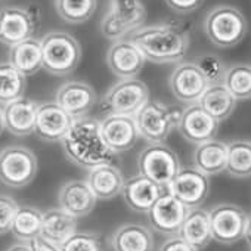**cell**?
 I'll use <instances>...</instances> for the list:
<instances>
[{
    "label": "cell",
    "mask_w": 251,
    "mask_h": 251,
    "mask_svg": "<svg viewBox=\"0 0 251 251\" xmlns=\"http://www.w3.org/2000/svg\"><path fill=\"white\" fill-rule=\"evenodd\" d=\"M18 204L8 195H0V235L11 232L15 214L18 211Z\"/></svg>",
    "instance_id": "37"
},
{
    "label": "cell",
    "mask_w": 251,
    "mask_h": 251,
    "mask_svg": "<svg viewBox=\"0 0 251 251\" xmlns=\"http://www.w3.org/2000/svg\"><path fill=\"white\" fill-rule=\"evenodd\" d=\"M39 170L37 157L23 145H11L0 151V182L9 188L30 185Z\"/></svg>",
    "instance_id": "7"
},
{
    "label": "cell",
    "mask_w": 251,
    "mask_h": 251,
    "mask_svg": "<svg viewBox=\"0 0 251 251\" xmlns=\"http://www.w3.org/2000/svg\"><path fill=\"white\" fill-rule=\"evenodd\" d=\"M98 96L95 89L84 81H67L56 92V103L73 118L87 115L96 105Z\"/></svg>",
    "instance_id": "18"
},
{
    "label": "cell",
    "mask_w": 251,
    "mask_h": 251,
    "mask_svg": "<svg viewBox=\"0 0 251 251\" xmlns=\"http://www.w3.org/2000/svg\"><path fill=\"white\" fill-rule=\"evenodd\" d=\"M27 77L9 62H0V105H8L24 96Z\"/></svg>",
    "instance_id": "31"
},
{
    "label": "cell",
    "mask_w": 251,
    "mask_h": 251,
    "mask_svg": "<svg viewBox=\"0 0 251 251\" xmlns=\"http://www.w3.org/2000/svg\"><path fill=\"white\" fill-rule=\"evenodd\" d=\"M176 129L188 142L200 145L216 138L219 132V121L197 102L182 109Z\"/></svg>",
    "instance_id": "14"
},
{
    "label": "cell",
    "mask_w": 251,
    "mask_h": 251,
    "mask_svg": "<svg viewBox=\"0 0 251 251\" xmlns=\"http://www.w3.org/2000/svg\"><path fill=\"white\" fill-rule=\"evenodd\" d=\"M244 238H245L247 244H248L250 248H251V214L248 216V222H247V227H245V235H244Z\"/></svg>",
    "instance_id": "42"
},
{
    "label": "cell",
    "mask_w": 251,
    "mask_h": 251,
    "mask_svg": "<svg viewBox=\"0 0 251 251\" xmlns=\"http://www.w3.org/2000/svg\"><path fill=\"white\" fill-rule=\"evenodd\" d=\"M248 30L244 14L229 5H220L208 11L204 20V31L217 48H233L242 42Z\"/></svg>",
    "instance_id": "4"
},
{
    "label": "cell",
    "mask_w": 251,
    "mask_h": 251,
    "mask_svg": "<svg viewBox=\"0 0 251 251\" xmlns=\"http://www.w3.org/2000/svg\"><path fill=\"white\" fill-rule=\"evenodd\" d=\"M86 183L93 192L96 200H112L121 194L124 185V176L121 170L111 164H102L89 170Z\"/></svg>",
    "instance_id": "23"
},
{
    "label": "cell",
    "mask_w": 251,
    "mask_h": 251,
    "mask_svg": "<svg viewBox=\"0 0 251 251\" xmlns=\"http://www.w3.org/2000/svg\"><path fill=\"white\" fill-rule=\"evenodd\" d=\"M182 109L160 100H148L133 117L139 136L150 144H163L177 127Z\"/></svg>",
    "instance_id": "5"
},
{
    "label": "cell",
    "mask_w": 251,
    "mask_h": 251,
    "mask_svg": "<svg viewBox=\"0 0 251 251\" xmlns=\"http://www.w3.org/2000/svg\"><path fill=\"white\" fill-rule=\"evenodd\" d=\"M188 211V207H185L169 191H166L147 214L150 225L154 230L161 235L173 236L179 235V230L185 222Z\"/></svg>",
    "instance_id": "15"
},
{
    "label": "cell",
    "mask_w": 251,
    "mask_h": 251,
    "mask_svg": "<svg viewBox=\"0 0 251 251\" xmlns=\"http://www.w3.org/2000/svg\"><path fill=\"white\" fill-rule=\"evenodd\" d=\"M9 64L21 74L33 75L42 70V45L40 40L31 37L9 49Z\"/></svg>",
    "instance_id": "28"
},
{
    "label": "cell",
    "mask_w": 251,
    "mask_h": 251,
    "mask_svg": "<svg viewBox=\"0 0 251 251\" xmlns=\"http://www.w3.org/2000/svg\"><path fill=\"white\" fill-rule=\"evenodd\" d=\"M37 28V14L30 8L5 6L0 9V43L9 48L31 39Z\"/></svg>",
    "instance_id": "11"
},
{
    "label": "cell",
    "mask_w": 251,
    "mask_h": 251,
    "mask_svg": "<svg viewBox=\"0 0 251 251\" xmlns=\"http://www.w3.org/2000/svg\"><path fill=\"white\" fill-rule=\"evenodd\" d=\"M114 251H152L154 235L150 227L139 223H126L111 235Z\"/></svg>",
    "instance_id": "24"
},
{
    "label": "cell",
    "mask_w": 251,
    "mask_h": 251,
    "mask_svg": "<svg viewBox=\"0 0 251 251\" xmlns=\"http://www.w3.org/2000/svg\"><path fill=\"white\" fill-rule=\"evenodd\" d=\"M194 64L200 68V71L205 77L208 86L223 84V80H225V74H226L227 67L225 65V62L217 55H213V53L200 55L194 61Z\"/></svg>",
    "instance_id": "35"
},
{
    "label": "cell",
    "mask_w": 251,
    "mask_h": 251,
    "mask_svg": "<svg viewBox=\"0 0 251 251\" xmlns=\"http://www.w3.org/2000/svg\"><path fill=\"white\" fill-rule=\"evenodd\" d=\"M3 130H5V123H3V111H2V108H0V135L3 133Z\"/></svg>",
    "instance_id": "43"
},
{
    "label": "cell",
    "mask_w": 251,
    "mask_h": 251,
    "mask_svg": "<svg viewBox=\"0 0 251 251\" xmlns=\"http://www.w3.org/2000/svg\"><path fill=\"white\" fill-rule=\"evenodd\" d=\"M130 42L154 64L182 62L189 50V34L173 24L141 27L130 34Z\"/></svg>",
    "instance_id": "2"
},
{
    "label": "cell",
    "mask_w": 251,
    "mask_h": 251,
    "mask_svg": "<svg viewBox=\"0 0 251 251\" xmlns=\"http://www.w3.org/2000/svg\"><path fill=\"white\" fill-rule=\"evenodd\" d=\"M31 244H33V251H59V247L45 241L43 238H37Z\"/></svg>",
    "instance_id": "40"
},
{
    "label": "cell",
    "mask_w": 251,
    "mask_h": 251,
    "mask_svg": "<svg viewBox=\"0 0 251 251\" xmlns=\"http://www.w3.org/2000/svg\"><path fill=\"white\" fill-rule=\"evenodd\" d=\"M138 169L139 175L167 189L182 167L177 154L170 147L164 144H150L139 154Z\"/></svg>",
    "instance_id": "8"
},
{
    "label": "cell",
    "mask_w": 251,
    "mask_h": 251,
    "mask_svg": "<svg viewBox=\"0 0 251 251\" xmlns=\"http://www.w3.org/2000/svg\"><path fill=\"white\" fill-rule=\"evenodd\" d=\"M229 176L245 179L251 176V142L245 139L227 144L226 170Z\"/></svg>",
    "instance_id": "32"
},
{
    "label": "cell",
    "mask_w": 251,
    "mask_h": 251,
    "mask_svg": "<svg viewBox=\"0 0 251 251\" xmlns=\"http://www.w3.org/2000/svg\"><path fill=\"white\" fill-rule=\"evenodd\" d=\"M98 0H55L58 15L70 24H83L92 18Z\"/></svg>",
    "instance_id": "34"
},
{
    "label": "cell",
    "mask_w": 251,
    "mask_h": 251,
    "mask_svg": "<svg viewBox=\"0 0 251 251\" xmlns=\"http://www.w3.org/2000/svg\"><path fill=\"white\" fill-rule=\"evenodd\" d=\"M58 202L59 208L78 219L90 214L95 208L96 198L86 182L70 180L61 186L58 192Z\"/></svg>",
    "instance_id": "22"
},
{
    "label": "cell",
    "mask_w": 251,
    "mask_h": 251,
    "mask_svg": "<svg viewBox=\"0 0 251 251\" xmlns=\"http://www.w3.org/2000/svg\"><path fill=\"white\" fill-rule=\"evenodd\" d=\"M59 251H103V247L98 233L75 232L59 245Z\"/></svg>",
    "instance_id": "36"
},
{
    "label": "cell",
    "mask_w": 251,
    "mask_h": 251,
    "mask_svg": "<svg viewBox=\"0 0 251 251\" xmlns=\"http://www.w3.org/2000/svg\"><path fill=\"white\" fill-rule=\"evenodd\" d=\"M167 191L189 210L198 208L208 197L210 180L208 176L195 167H182L169 185Z\"/></svg>",
    "instance_id": "12"
},
{
    "label": "cell",
    "mask_w": 251,
    "mask_h": 251,
    "mask_svg": "<svg viewBox=\"0 0 251 251\" xmlns=\"http://www.w3.org/2000/svg\"><path fill=\"white\" fill-rule=\"evenodd\" d=\"M77 232V219L62 208H50L43 213L40 238L59 247Z\"/></svg>",
    "instance_id": "26"
},
{
    "label": "cell",
    "mask_w": 251,
    "mask_h": 251,
    "mask_svg": "<svg viewBox=\"0 0 251 251\" xmlns=\"http://www.w3.org/2000/svg\"><path fill=\"white\" fill-rule=\"evenodd\" d=\"M61 145L68 161L86 170L111 164L115 155L102 139L99 121L87 115L73 120Z\"/></svg>",
    "instance_id": "1"
},
{
    "label": "cell",
    "mask_w": 251,
    "mask_h": 251,
    "mask_svg": "<svg viewBox=\"0 0 251 251\" xmlns=\"http://www.w3.org/2000/svg\"><path fill=\"white\" fill-rule=\"evenodd\" d=\"M158 251H198L195 247H192L189 242H186L182 236L173 235L169 236L160 247Z\"/></svg>",
    "instance_id": "39"
},
{
    "label": "cell",
    "mask_w": 251,
    "mask_h": 251,
    "mask_svg": "<svg viewBox=\"0 0 251 251\" xmlns=\"http://www.w3.org/2000/svg\"><path fill=\"white\" fill-rule=\"evenodd\" d=\"M198 103L219 123L229 118L236 108V99L225 87V84L208 86L200 98Z\"/></svg>",
    "instance_id": "29"
},
{
    "label": "cell",
    "mask_w": 251,
    "mask_h": 251,
    "mask_svg": "<svg viewBox=\"0 0 251 251\" xmlns=\"http://www.w3.org/2000/svg\"><path fill=\"white\" fill-rule=\"evenodd\" d=\"M145 18L147 9L142 0H111L100 23V31L109 40H123L139 30Z\"/></svg>",
    "instance_id": "6"
},
{
    "label": "cell",
    "mask_w": 251,
    "mask_h": 251,
    "mask_svg": "<svg viewBox=\"0 0 251 251\" xmlns=\"http://www.w3.org/2000/svg\"><path fill=\"white\" fill-rule=\"evenodd\" d=\"M99 129L105 145L114 154L132 150L139 138L135 118L130 115L106 114L105 118L99 121Z\"/></svg>",
    "instance_id": "13"
},
{
    "label": "cell",
    "mask_w": 251,
    "mask_h": 251,
    "mask_svg": "<svg viewBox=\"0 0 251 251\" xmlns=\"http://www.w3.org/2000/svg\"><path fill=\"white\" fill-rule=\"evenodd\" d=\"M39 103L25 96L3 106L5 129L15 136H28L34 133Z\"/></svg>",
    "instance_id": "21"
},
{
    "label": "cell",
    "mask_w": 251,
    "mask_h": 251,
    "mask_svg": "<svg viewBox=\"0 0 251 251\" xmlns=\"http://www.w3.org/2000/svg\"><path fill=\"white\" fill-rule=\"evenodd\" d=\"M225 87L236 100H245L251 98V65L235 64L226 70Z\"/></svg>",
    "instance_id": "33"
},
{
    "label": "cell",
    "mask_w": 251,
    "mask_h": 251,
    "mask_svg": "<svg viewBox=\"0 0 251 251\" xmlns=\"http://www.w3.org/2000/svg\"><path fill=\"white\" fill-rule=\"evenodd\" d=\"M194 167L205 176H216L226 170L227 144L216 138L197 145L194 151Z\"/></svg>",
    "instance_id": "25"
},
{
    "label": "cell",
    "mask_w": 251,
    "mask_h": 251,
    "mask_svg": "<svg viewBox=\"0 0 251 251\" xmlns=\"http://www.w3.org/2000/svg\"><path fill=\"white\" fill-rule=\"evenodd\" d=\"M166 191L167 189L161 188L148 177L136 175L127 180H124L121 197L130 210L136 213H148Z\"/></svg>",
    "instance_id": "20"
},
{
    "label": "cell",
    "mask_w": 251,
    "mask_h": 251,
    "mask_svg": "<svg viewBox=\"0 0 251 251\" xmlns=\"http://www.w3.org/2000/svg\"><path fill=\"white\" fill-rule=\"evenodd\" d=\"M211 238L223 245H232L241 241L245 235L248 214L236 204H217L210 211Z\"/></svg>",
    "instance_id": "10"
},
{
    "label": "cell",
    "mask_w": 251,
    "mask_h": 251,
    "mask_svg": "<svg viewBox=\"0 0 251 251\" xmlns=\"http://www.w3.org/2000/svg\"><path fill=\"white\" fill-rule=\"evenodd\" d=\"M169 86L175 98L183 103H197L208 83L194 62H180L172 73Z\"/></svg>",
    "instance_id": "16"
},
{
    "label": "cell",
    "mask_w": 251,
    "mask_h": 251,
    "mask_svg": "<svg viewBox=\"0 0 251 251\" xmlns=\"http://www.w3.org/2000/svg\"><path fill=\"white\" fill-rule=\"evenodd\" d=\"M42 67L49 74L64 77L75 71L81 59L80 43L68 33L52 31L42 40Z\"/></svg>",
    "instance_id": "3"
},
{
    "label": "cell",
    "mask_w": 251,
    "mask_h": 251,
    "mask_svg": "<svg viewBox=\"0 0 251 251\" xmlns=\"http://www.w3.org/2000/svg\"><path fill=\"white\" fill-rule=\"evenodd\" d=\"M73 120L56 102L39 103L34 133L45 142H61Z\"/></svg>",
    "instance_id": "17"
},
{
    "label": "cell",
    "mask_w": 251,
    "mask_h": 251,
    "mask_svg": "<svg viewBox=\"0 0 251 251\" xmlns=\"http://www.w3.org/2000/svg\"><path fill=\"white\" fill-rule=\"evenodd\" d=\"M179 236H182L197 250L205 248L213 241L208 211L201 207L191 208L179 230Z\"/></svg>",
    "instance_id": "27"
},
{
    "label": "cell",
    "mask_w": 251,
    "mask_h": 251,
    "mask_svg": "<svg viewBox=\"0 0 251 251\" xmlns=\"http://www.w3.org/2000/svg\"><path fill=\"white\" fill-rule=\"evenodd\" d=\"M6 251H33V244L31 242H17L11 245Z\"/></svg>",
    "instance_id": "41"
},
{
    "label": "cell",
    "mask_w": 251,
    "mask_h": 251,
    "mask_svg": "<svg viewBox=\"0 0 251 251\" xmlns=\"http://www.w3.org/2000/svg\"><path fill=\"white\" fill-rule=\"evenodd\" d=\"M148 100L150 89L144 81L138 78H123L105 93L102 108L106 109L108 114L135 117Z\"/></svg>",
    "instance_id": "9"
},
{
    "label": "cell",
    "mask_w": 251,
    "mask_h": 251,
    "mask_svg": "<svg viewBox=\"0 0 251 251\" xmlns=\"http://www.w3.org/2000/svg\"><path fill=\"white\" fill-rule=\"evenodd\" d=\"M166 5L180 15H188L200 9L204 3V0H164Z\"/></svg>",
    "instance_id": "38"
},
{
    "label": "cell",
    "mask_w": 251,
    "mask_h": 251,
    "mask_svg": "<svg viewBox=\"0 0 251 251\" xmlns=\"http://www.w3.org/2000/svg\"><path fill=\"white\" fill-rule=\"evenodd\" d=\"M42 220L43 213L39 208L30 205L18 207L11 232L21 242H33L34 239L40 238Z\"/></svg>",
    "instance_id": "30"
},
{
    "label": "cell",
    "mask_w": 251,
    "mask_h": 251,
    "mask_svg": "<svg viewBox=\"0 0 251 251\" xmlns=\"http://www.w3.org/2000/svg\"><path fill=\"white\" fill-rule=\"evenodd\" d=\"M109 70L120 78H135L145 65V58L130 40H117L106 52Z\"/></svg>",
    "instance_id": "19"
}]
</instances>
